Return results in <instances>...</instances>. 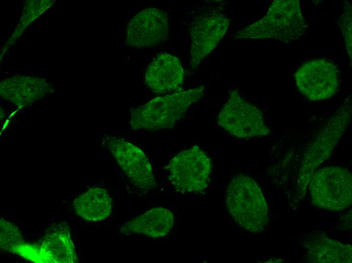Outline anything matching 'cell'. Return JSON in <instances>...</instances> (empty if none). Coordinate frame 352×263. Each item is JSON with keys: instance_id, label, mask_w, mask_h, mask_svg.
Segmentation results:
<instances>
[{"instance_id": "obj_1", "label": "cell", "mask_w": 352, "mask_h": 263, "mask_svg": "<svg viewBox=\"0 0 352 263\" xmlns=\"http://www.w3.org/2000/svg\"><path fill=\"white\" fill-rule=\"evenodd\" d=\"M226 205L234 222L248 232H261L268 225L265 198L258 185L248 176L239 174L231 180L226 193Z\"/></svg>"}, {"instance_id": "obj_2", "label": "cell", "mask_w": 352, "mask_h": 263, "mask_svg": "<svg viewBox=\"0 0 352 263\" xmlns=\"http://www.w3.org/2000/svg\"><path fill=\"white\" fill-rule=\"evenodd\" d=\"M307 29L298 1L276 0L262 18L238 31L235 38L291 41L299 38Z\"/></svg>"}, {"instance_id": "obj_3", "label": "cell", "mask_w": 352, "mask_h": 263, "mask_svg": "<svg viewBox=\"0 0 352 263\" xmlns=\"http://www.w3.org/2000/svg\"><path fill=\"white\" fill-rule=\"evenodd\" d=\"M204 94L203 86L155 98L133 109L130 124L133 130H156L173 128L190 106Z\"/></svg>"}, {"instance_id": "obj_4", "label": "cell", "mask_w": 352, "mask_h": 263, "mask_svg": "<svg viewBox=\"0 0 352 263\" xmlns=\"http://www.w3.org/2000/svg\"><path fill=\"white\" fill-rule=\"evenodd\" d=\"M351 117L349 100H346L325 123L318 136L306 151L297 179V188L305 193L310 180L315 170L327 159L340 140Z\"/></svg>"}, {"instance_id": "obj_5", "label": "cell", "mask_w": 352, "mask_h": 263, "mask_svg": "<svg viewBox=\"0 0 352 263\" xmlns=\"http://www.w3.org/2000/svg\"><path fill=\"white\" fill-rule=\"evenodd\" d=\"M168 179L181 194H202L207 188L211 171L210 159L197 145L182 151L166 167Z\"/></svg>"}, {"instance_id": "obj_6", "label": "cell", "mask_w": 352, "mask_h": 263, "mask_svg": "<svg viewBox=\"0 0 352 263\" xmlns=\"http://www.w3.org/2000/svg\"><path fill=\"white\" fill-rule=\"evenodd\" d=\"M309 184L312 202L318 207L339 211L351 204L352 177L344 168H320L313 173Z\"/></svg>"}, {"instance_id": "obj_7", "label": "cell", "mask_w": 352, "mask_h": 263, "mask_svg": "<svg viewBox=\"0 0 352 263\" xmlns=\"http://www.w3.org/2000/svg\"><path fill=\"white\" fill-rule=\"evenodd\" d=\"M217 123L229 134L239 138L264 137L270 133L261 111L246 101L237 90L230 93L219 113Z\"/></svg>"}, {"instance_id": "obj_8", "label": "cell", "mask_w": 352, "mask_h": 263, "mask_svg": "<svg viewBox=\"0 0 352 263\" xmlns=\"http://www.w3.org/2000/svg\"><path fill=\"white\" fill-rule=\"evenodd\" d=\"M295 80L299 92L314 101L333 96L339 84L336 65L323 58L311 60L302 64L295 73Z\"/></svg>"}, {"instance_id": "obj_9", "label": "cell", "mask_w": 352, "mask_h": 263, "mask_svg": "<svg viewBox=\"0 0 352 263\" xmlns=\"http://www.w3.org/2000/svg\"><path fill=\"white\" fill-rule=\"evenodd\" d=\"M104 143L130 182L147 192L156 185L150 163L139 147L123 138L107 136Z\"/></svg>"}, {"instance_id": "obj_10", "label": "cell", "mask_w": 352, "mask_h": 263, "mask_svg": "<svg viewBox=\"0 0 352 263\" xmlns=\"http://www.w3.org/2000/svg\"><path fill=\"white\" fill-rule=\"evenodd\" d=\"M229 24L228 18L218 12H207L195 17L190 28L191 65L193 68L197 69L216 47L226 33Z\"/></svg>"}, {"instance_id": "obj_11", "label": "cell", "mask_w": 352, "mask_h": 263, "mask_svg": "<svg viewBox=\"0 0 352 263\" xmlns=\"http://www.w3.org/2000/svg\"><path fill=\"white\" fill-rule=\"evenodd\" d=\"M168 35L167 14L155 8H148L127 24L125 44L137 49L154 47L165 41Z\"/></svg>"}, {"instance_id": "obj_12", "label": "cell", "mask_w": 352, "mask_h": 263, "mask_svg": "<svg viewBox=\"0 0 352 263\" xmlns=\"http://www.w3.org/2000/svg\"><path fill=\"white\" fill-rule=\"evenodd\" d=\"M184 72L180 60L166 53L158 54L147 67L146 85L156 94H164L180 90L184 82Z\"/></svg>"}, {"instance_id": "obj_13", "label": "cell", "mask_w": 352, "mask_h": 263, "mask_svg": "<svg viewBox=\"0 0 352 263\" xmlns=\"http://www.w3.org/2000/svg\"><path fill=\"white\" fill-rule=\"evenodd\" d=\"M173 224L174 217L170 210L156 207L126 223L121 232L125 235H144L159 238L168 234Z\"/></svg>"}, {"instance_id": "obj_14", "label": "cell", "mask_w": 352, "mask_h": 263, "mask_svg": "<svg viewBox=\"0 0 352 263\" xmlns=\"http://www.w3.org/2000/svg\"><path fill=\"white\" fill-rule=\"evenodd\" d=\"M40 262H74L77 257L69 230L61 225L48 233L39 249Z\"/></svg>"}, {"instance_id": "obj_15", "label": "cell", "mask_w": 352, "mask_h": 263, "mask_svg": "<svg viewBox=\"0 0 352 263\" xmlns=\"http://www.w3.org/2000/svg\"><path fill=\"white\" fill-rule=\"evenodd\" d=\"M310 261L320 263H349L352 247L339 241L319 235L306 244Z\"/></svg>"}, {"instance_id": "obj_16", "label": "cell", "mask_w": 352, "mask_h": 263, "mask_svg": "<svg viewBox=\"0 0 352 263\" xmlns=\"http://www.w3.org/2000/svg\"><path fill=\"white\" fill-rule=\"evenodd\" d=\"M73 206L76 213L82 218L96 222L109 216L112 201L106 190L94 187L76 198Z\"/></svg>"}, {"instance_id": "obj_17", "label": "cell", "mask_w": 352, "mask_h": 263, "mask_svg": "<svg viewBox=\"0 0 352 263\" xmlns=\"http://www.w3.org/2000/svg\"><path fill=\"white\" fill-rule=\"evenodd\" d=\"M48 86L42 80L13 78L1 84V93L6 99L18 104H26L41 97Z\"/></svg>"}, {"instance_id": "obj_18", "label": "cell", "mask_w": 352, "mask_h": 263, "mask_svg": "<svg viewBox=\"0 0 352 263\" xmlns=\"http://www.w3.org/2000/svg\"><path fill=\"white\" fill-rule=\"evenodd\" d=\"M0 223L1 248L30 260L40 262L39 249L24 242L22 235L15 226L3 219H1Z\"/></svg>"}, {"instance_id": "obj_19", "label": "cell", "mask_w": 352, "mask_h": 263, "mask_svg": "<svg viewBox=\"0 0 352 263\" xmlns=\"http://www.w3.org/2000/svg\"><path fill=\"white\" fill-rule=\"evenodd\" d=\"M338 22L345 40L346 50L351 60L352 55L351 8L350 5L340 16Z\"/></svg>"}]
</instances>
